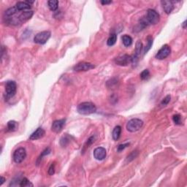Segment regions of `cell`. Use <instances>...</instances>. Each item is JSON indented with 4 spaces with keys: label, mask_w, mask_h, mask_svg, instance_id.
<instances>
[{
    "label": "cell",
    "mask_w": 187,
    "mask_h": 187,
    "mask_svg": "<svg viewBox=\"0 0 187 187\" xmlns=\"http://www.w3.org/2000/svg\"><path fill=\"white\" fill-rule=\"evenodd\" d=\"M78 112L82 115H90L96 111V107L94 104L89 102H82L78 106Z\"/></svg>",
    "instance_id": "6da1fadb"
},
{
    "label": "cell",
    "mask_w": 187,
    "mask_h": 187,
    "mask_svg": "<svg viewBox=\"0 0 187 187\" xmlns=\"http://www.w3.org/2000/svg\"><path fill=\"white\" fill-rule=\"evenodd\" d=\"M17 91V86L15 81H8L5 84V93H4V99L6 101L9 100L16 95Z\"/></svg>",
    "instance_id": "7a4b0ae2"
},
{
    "label": "cell",
    "mask_w": 187,
    "mask_h": 187,
    "mask_svg": "<svg viewBox=\"0 0 187 187\" xmlns=\"http://www.w3.org/2000/svg\"><path fill=\"white\" fill-rule=\"evenodd\" d=\"M143 125V121L139 118H132L127 124V130L130 132H135L140 130Z\"/></svg>",
    "instance_id": "3957f363"
},
{
    "label": "cell",
    "mask_w": 187,
    "mask_h": 187,
    "mask_svg": "<svg viewBox=\"0 0 187 187\" xmlns=\"http://www.w3.org/2000/svg\"><path fill=\"white\" fill-rule=\"evenodd\" d=\"M50 32L49 31H43V32H39L37 34L34 38V42L37 44L43 45L46 43V42L50 38Z\"/></svg>",
    "instance_id": "277c9868"
},
{
    "label": "cell",
    "mask_w": 187,
    "mask_h": 187,
    "mask_svg": "<svg viewBox=\"0 0 187 187\" xmlns=\"http://www.w3.org/2000/svg\"><path fill=\"white\" fill-rule=\"evenodd\" d=\"M26 157V149L23 147L17 148L13 153V160L17 164L21 163Z\"/></svg>",
    "instance_id": "5b68a950"
},
{
    "label": "cell",
    "mask_w": 187,
    "mask_h": 187,
    "mask_svg": "<svg viewBox=\"0 0 187 187\" xmlns=\"http://www.w3.org/2000/svg\"><path fill=\"white\" fill-rule=\"evenodd\" d=\"M145 17H146V19L148 21V23H149V24H157V23H158L159 22L160 20L159 14L156 10H152V9L148 10L147 15Z\"/></svg>",
    "instance_id": "8992f818"
},
{
    "label": "cell",
    "mask_w": 187,
    "mask_h": 187,
    "mask_svg": "<svg viewBox=\"0 0 187 187\" xmlns=\"http://www.w3.org/2000/svg\"><path fill=\"white\" fill-rule=\"evenodd\" d=\"M95 67L94 65L93 64L89 63V62H79L75 65L73 67V70L75 72H85V71L91 70Z\"/></svg>",
    "instance_id": "52a82bcc"
},
{
    "label": "cell",
    "mask_w": 187,
    "mask_h": 187,
    "mask_svg": "<svg viewBox=\"0 0 187 187\" xmlns=\"http://www.w3.org/2000/svg\"><path fill=\"white\" fill-rule=\"evenodd\" d=\"M170 53H171L170 47L168 45H164L162 47V48L157 53L156 59H159V60H163V59H166L170 54Z\"/></svg>",
    "instance_id": "ba28073f"
},
{
    "label": "cell",
    "mask_w": 187,
    "mask_h": 187,
    "mask_svg": "<svg viewBox=\"0 0 187 187\" xmlns=\"http://www.w3.org/2000/svg\"><path fill=\"white\" fill-rule=\"evenodd\" d=\"M132 62V56L124 54L120 56L115 59V63L119 66H127Z\"/></svg>",
    "instance_id": "9c48e42d"
},
{
    "label": "cell",
    "mask_w": 187,
    "mask_h": 187,
    "mask_svg": "<svg viewBox=\"0 0 187 187\" xmlns=\"http://www.w3.org/2000/svg\"><path fill=\"white\" fill-rule=\"evenodd\" d=\"M142 48V43L140 40H138L136 43V47H135V51L134 56H132V62L133 65L137 64V62H138L139 59V56L140 55L141 50Z\"/></svg>",
    "instance_id": "30bf717a"
},
{
    "label": "cell",
    "mask_w": 187,
    "mask_h": 187,
    "mask_svg": "<svg viewBox=\"0 0 187 187\" xmlns=\"http://www.w3.org/2000/svg\"><path fill=\"white\" fill-rule=\"evenodd\" d=\"M65 125V119L56 120L51 125V130L55 133H59Z\"/></svg>",
    "instance_id": "8fae6325"
},
{
    "label": "cell",
    "mask_w": 187,
    "mask_h": 187,
    "mask_svg": "<svg viewBox=\"0 0 187 187\" xmlns=\"http://www.w3.org/2000/svg\"><path fill=\"white\" fill-rule=\"evenodd\" d=\"M106 149L103 147H98V148H95L93 151V157L96 159L99 160V161L103 160L106 157Z\"/></svg>",
    "instance_id": "7c38bea8"
},
{
    "label": "cell",
    "mask_w": 187,
    "mask_h": 187,
    "mask_svg": "<svg viewBox=\"0 0 187 187\" xmlns=\"http://www.w3.org/2000/svg\"><path fill=\"white\" fill-rule=\"evenodd\" d=\"M33 14L34 13L32 10L23 11L21 13H20V14L18 16V21L19 22H20L21 24L25 23V22H26L27 21H29V19H31V18L32 17Z\"/></svg>",
    "instance_id": "4fadbf2b"
},
{
    "label": "cell",
    "mask_w": 187,
    "mask_h": 187,
    "mask_svg": "<svg viewBox=\"0 0 187 187\" xmlns=\"http://www.w3.org/2000/svg\"><path fill=\"white\" fill-rule=\"evenodd\" d=\"M45 135V130H43L41 127H39V128L37 129L33 133L30 135L29 137V140H39V139L42 138V137H44V135Z\"/></svg>",
    "instance_id": "5bb4252c"
},
{
    "label": "cell",
    "mask_w": 187,
    "mask_h": 187,
    "mask_svg": "<svg viewBox=\"0 0 187 187\" xmlns=\"http://www.w3.org/2000/svg\"><path fill=\"white\" fill-rule=\"evenodd\" d=\"M161 4L163 9H164V12L167 14H170L172 13V11L174 10V5H173V1L164 0V1H161Z\"/></svg>",
    "instance_id": "9a60e30c"
},
{
    "label": "cell",
    "mask_w": 187,
    "mask_h": 187,
    "mask_svg": "<svg viewBox=\"0 0 187 187\" xmlns=\"http://www.w3.org/2000/svg\"><path fill=\"white\" fill-rule=\"evenodd\" d=\"M16 8L19 12L20 11H27L31 9V4H28L26 1H18L16 4Z\"/></svg>",
    "instance_id": "2e32d148"
},
{
    "label": "cell",
    "mask_w": 187,
    "mask_h": 187,
    "mask_svg": "<svg viewBox=\"0 0 187 187\" xmlns=\"http://www.w3.org/2000/svg\"><path fill=\"white\" fill-rule=\"evenodd\" d=\"M95 140H96V137H95V136H91V137H90L87 140L86 142V143L84 144V147H83L82 148V151H81V153L84 154V153L86 151V150L95 142Z\"/></svg>",
    "instance_id": "e0dca14e"
},
{
    "label": "cell",
    "mask_w": 187,
    "mask_h": 187,
    "mask_svg": "<svg viewBox=\"0 0 187 187\" xmlns=\"http://www.w3.org/2000/svg\"><path fill=\"white\" fill-rule=\"evenodd\" d=\"M121 134V126H116L113 129L112 132V137L114 140H118L120 138Z\"/></svg>",
    "instance_id": "ac0fdd59"
},
{
    "label": "cell",
    "mask_w": 187,
    "mask_h": 187,
    "mask_svg": "<svg viewBox=\"0 0 187 187\" xmlns=\"http://www.w3.org/2000/svg\"><path fill=\"white\" fill-rule=\"evenodd\" d=\"M121 40H122V42L125 47H130L132 44V38L127 35H123L121 37Z\"/></svg>",
    "instance_id": "d6986e66"
},
{
    "label": "cell",
    "mask_w": 187,
    "mask_h": 187,
    "mask_svg": "<svg viewBox=\"0 0 187 187\" xmlns=\"http://www.w3.org/2000/svg\"><path fill=\"white\" fill-rule=\"evenodd\" d=\"M18 124L15 121H8L7 124V132H14L18 129Z\"/></svg>",
    "instance_id": "ffe728a7"
},
{
    "label": "cell",
    "mask_w": 187,
    "mask_h": 187,
    "mask_svg": "<svg viewBox=\"0 0 187 187\" xmlns=\"http://www.w3.org/2000/svg\"><path fill=\"white\" fill-rule=\"evenodd\" d=\"M118 80L117 78H112L107 82V86L109 89H115L118 86Z\"/></svg>",
    "instance_id": "44dd1931"
},
{
    "label": "cell",
    "mask_w": 187,
    "mask_h": 187,
    "mask_svg": "<svg viewBox=\"0 0 187 187\" xmlns=\"http://www.w3.org/2000/svg\"><path fill=\"white\" fill-rule=\"evenodd\" d=\"M117 40V35L115 33H113L110 35L109 38L108 39V41H107V45L108 46H113L115 44Z\"/></svg>",
    "instance_id": "7402d4cb"
},
{
    "label": "cell",
    "mask_w": 187,
    "mask_h": 187,
    "mask_svg": "<svg viewBox=\"0 0 187 187\" xmlns=\"http://www.w3.org/2000/svg\"><path fill=\"white\" fill-rule=\"evenodd\" d=\"M47 6L51 11H56L58 9L59 1L57 0H50L47 1Z\"/></svg>",
    "instance_id": "603a6c76"
},
{
    "label": "cell",
    "mask_w": 187,
    "mask_h": 187,
    "mask_svg": "<svg viewBox=\"0 0 187 187\" xmlns=\"http://www.w3.org/2000/svg\"><path fill=\"white\" fill-rule=\"evenodd\" d=\"M71 141V136L66 134L61 138L60 144L62 147H66Z\"/></svg>",
    "instance_id": "cb8c5ba5"
},
{
    "label": "cell",
    "mask_w": 187,
    "mask_h": 187,
    "mask_svg": "<svg viewBox=\"0 0 187 187\" xmlns=\"http://www.w3.org/2000/svg\"><path fill=\"white\" fill-rule=\"evenodd\" d=\"M50 148H45V149L43 151H42V154H40V157H38V160H37V162H36L37 165H39V164H40V162H41V161H42V159H43V157H45V156L48 155V154H50Z\"/></svg>",
    "instance_id": "d4e9b609"
},
{
    "label": "cell",
    "mask_w": 187,
    "mask_h": 187,
    "mask_svg": "<svg viewBox=\"0 0 187 187\" xmlns=\"http://www.w3.org/2000/svg\"><path fill=\"white\" fill-rule=\"evenodd\" d=\"M153 45V38L152 36L149 35V36L147 38V45L145 47V50H144V53H148V50L151 49V47H152Z\"/></svg>",
    "instance_id": "484cf974"
},
{
    "label": "cell",
    "mask_w": 187,
    "mask_h": 187,
    "mask_svg": "<svg viewBox=\"0 0 187 187\" xmlns=\"http://www.w3.org/2000/svg\"><path fill=\"white\" fill-rule=\"evenodd\" d=\"M20 186L21 187H29V186H33V184L28 180L26 178H23L21 180L20 182Z\"/></svg>",
    "instance_id": "4316f807"
},
{
    "label": "cell",
    "mask_w": 187,
    "mask_h": 187,
    "mask_svg": "<svg viewBox=\"0 0 187 187\" xmlns=\"http://www.w3.org/2000/svg\"><path fill=\"white\" fill-rule=\"evenodd\" d=\"M141 80L142 81H145V80H148L150 78V72L148 69H144L140 75Z\"/></svg>",
    "instance_id": "83f0119b"
},
{
    "label": "cell",
    "mask_w": 187,
    "mask_h": 187,
    "mask_svg": "<svg viewBox=\"0 0 187 187\" xmlns=\"http://www.w3.org/2000/svg\"><path fill=\"white\" fill-rule=\"evenodd\" d=\"M137 155H138V151H132V152L131 154H130V155H129L128 157H127V162H130L132 161L133 159H135L136 157H137Z\"/></svg>",
    "instance_id": "f1b7e54d"
},
{
    "label": "cell",
    "mask_w": 187,
    "mask_h": 187,
    "mask_svg": "<svg viewBox=\"0 0 187 187\" xmlns=\"http://www.w3.org/2000/svg\"><path fill=\"white\" fill-rule=\"evenodd\" d=\"M173 120L174 121V123L177 125H181L182 124L181 121V116L179 114H176V115H173Z\"/></svg>",
    "instance_id": "f546056e"
},
{
    "label": "cell",
    "mask_w": 187,
    "mask_h": 187,
    "mask_svg": "<svg viewBox=\"0 0 187 187\" xmlns=\"http://www.w3.org/2000/svg\"><path fill=\"white\" fill-rule=\"evenodd\" d=\"M170 99H171V96H170V95H167V96H166L161 102L162 106H166V105H168L169 102H170Z\"/></svg>",
    "instance_id": "4dcf8cb0"
},
{
    "label": "cell",
    "mask_w": 187,
    "mask_h": 187,
    "mask_svg": "<svg viewBox=\"0 0 187 187\" xmlns=\"http://www.w3.org/2000/svg\"><path fill=\"white\" fill-rule=\"evenodd\" d=\"M47 173L49 176H53L55 173V163H52L50 166L49 167L48 170H47Z\"/></svg>",
    "instance_id": "1f68e13d"
},
{
    "label": "cell",
    "mask_w": 187,
    "mask_h": 187,
    "mask_svg": "<svg viewBox=\"0 0 187 187\" xmlns=\"http://www.w3.org/2000/svg\"><path fill=\"white\" fill-rule=\"evenodd\" d=\"M130 145V142H127V143H124V144H120L118 146V148H117V151L118 152H121L123 150L125 149L127 147H128Z\"/></svg>",
    "instance_id": "d6a6232c"
},
{
    "label": "cell",
    "mask_w": 187,
    "mask_h": 187,
    "mask_svg": "<svg viewBox=\"0 0 187 187\" xmlns=\"http://www.w3.org/2000/svg\"><path fill=\"white\" fill-rule=\"evenodd\" d=\"M112 3V1H101V4H103V5H106V4H109Z\"/></svg>",
    "instance_id": "836d02e7"
},
{
    "label": "cell",
    "mask_w": 187,
    "mask_h": 187,
    "mask_svg": "<svg viewBox=\"0 0 187 187\" xmlns=\"http://www.w3.org/2000/svg\"><path fill=\"white\" fill-rule=\"evenodd\" d=\"M5 181V178H4V177H3V176H1V182H0V185H2L3 183H4V182Z\"/></svg>",
    "instance_id": "e575fe53"
},
{
    "label": "cell",
    "mask_w": 187,
    "mask_h": 187,
    "mask_svg": "<svg viewBox=\"0 0 187 187\" xmlns=\"http://www.w3.org/2000/svg\"><path fill=\"white\" fill-rule=\"evenodd\" d=\"M182 27H183V29H186V21H184V22L183 23V24H182Z\"/></svg>",
    "instance_id": "d590c367"
}]
</instances>
